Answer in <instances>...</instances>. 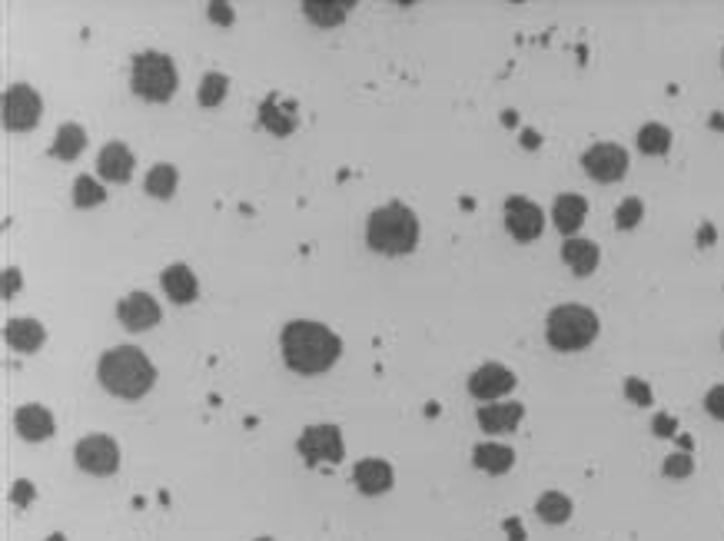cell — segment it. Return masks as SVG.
<instances>
[{"label": "cell", "mask_w": 724, "mask_h": 541, "mask_svg": "<svg viewBox=\"0 0 724 541\" xmlns=\"http://www.w3.org/2000/svg\"><path fill=\"white\" fill-rule=\"evenodd\" d=\"M283 359L286 366L299 376H319L329 372L343 356V339L323 322L313 319H293L283 329Z\"/></svg>", "instance_id": "obj_1"}, {"label": "cell", "mask_w": 724, "mask_h": 541, "mask_svg": "<svg viewBox=\"0 0 724 541\" xmlns=\"http://www.w3.org/2000/svg\"><path fill=\"white\" fill-rule=\"evenodd\" d=\"M97 379L110 395L137 402L153 389V382H157V366H153L150 356L143 349L117 346V349H110L100 356Z\"/></svg>", "instance_id": "obj_2"}, {"label": "cell", "mask_w": 724, "mask_h": 541, "mask_svg": "<svg viewBox=\"0 0 724 541\" xmlns=\"http://www.w3.org/2000/svg\"><path fill=\"white\" fill-rule=\"evenodd\" d=\"M366 243L382 256H406L419 246V216L406 203H386L369 216Z\"/></svg>", "instance_id": "obj_3"}, {"label": "cell", "mask_w": 724, "mask_h": 541, "mask_svg": "<svg viewBox=\"0 0 724 541\" xmlns=\"http://www.w3.org/2000/svg\"><path fill=\"white\" fill-rule=\"evenodd\" d=\"M545 339L558 352H582L598 339V316L588 306H555L545 319Z\"/></svg>", "instance_id": "obj_4"}, {"label": "cell", "mask_w": 724, "mask_h": 541, "mask_svg": "<svg viewBox=\"0 0 724 541\" xmlns=\"http://www.w3.org/2000/svg\"><path fill=\"white\" fill-rule=\"evenodd\" d=\"M130 87L137 97L150 100V103H167L173 100V93L180 87L177 77V64L160 54V50H147L133 60V74H130Z\"/></svg>", "instance_id": "obj_5"}, {"label": "cell", "mask_w": 724, "mask_h": 541, "mask_svg": "<svg viewBox=\"0 0 724 541\" xmlns=\"http://www.w3.org/2000/svg\"><path fill=\"white\" fill-rule=\"evenodd\" d=\"M299 455L306 459V465H339L346 455V445H343V432H339V425H309L303 429L296 442Z\"/></svg>", "instance_id": "obj_6"}, {"label": "cell", "mask_w": 724, "mask_h": 541, "mask_svg": "<svg viewBox=\"0 0 724 541\" xmlns=\"http://www.w3.org/2000/svg\"><path fill=\"white\" fill-rule=\"evenodd\" d=\"M40 113H44V100L34 87L27 83H14V87L4 90V127L7 130H34L40 123Z\"/></svg>", "instance_id": "obj_7"}, {"label": "cell", "mask_w": 724, "mask_h": 541, "mask_svg": "<svg viewBox=\"0 0 724 541\" xmlns=\"http://www.w3.org/2000/svg\"><path fill=\"white\" fill-rule=\"evenodd\" d=\"M74 462L87 475H113L120 468V445L110 435H84L74 449Z\"/></svg>", "instance_id": "obj_8"}, {"label": "cell", "mask_w": 724, "mask_h": 541, "mask_svg": "<svg viewBox=\"0 0 724 541\" xmlns=\"http://www.w3.org/2000/svg\"><path fill=\"white\" fill-rule=\"evenodd\" d=\"M628 150L618 143H595L592 150L582 153V170L598 183H618L628 173Z\"/></svg>", "instance_id": "obj_9"}, {"label": "cell", "mask_w": 724, "mask_h": 541, "mask_svg": "<svg viewBox=\"0 0 724 541\" xmlns=\"http://www.w3.org/2000/svg\"><path fill=\"white\" fill-rule=\"evenodd\" d=\"M505 230H509L519 243H532L545 230V213L539 203L525 200V196H509L505 200Z\"/></svg>", "instance_id": "obj_10"}, {"label": "cell", "mask_w": 724, "mask_h": 541, "mask_svg": "<svg viewBox=\"0 0 724 541\" xmlns=\"http://www.w3.org/2000/svg\"><path fill=\"white\" fill-rule=\"evenodd\" d=\"M515 389V372L499 366V362H485L482 369H475L469 376V395L472 399L485 402H499L502 395H509Z\"/></svg>", "instance_id": "obj_11"}, {"label": "cell", "mask_w": 724, "mask_h": 541, "mask_svg": "<svg viewBox=\"0 0 724 541\" xmlns=\"http://www.w3.org/2000/svg\"><path fill=\"white\" fill-rule=\"evenodd\" d=\"M117 316L130 332H147L163 319V309L150 293H130V296L120 299Z\"/></svg>", "instance_id": "obj_12"}, {"label": "cell", "mask_w": 724, "mask_h": 541, "mask_svg": "<svg viewBox=\"0 0 724 541\" xmlns=\"http://www.w3.org/2000/svg\"><path fill=\"white\" fill-rule=\"evenodd\" d=\"M14 429H17V435L24 442H47L50 435L57 432V422H54V415H50V409H44V405H37V402H30V405H20V409H17Z\"/></svg>", "instance_id": "obj_13"}, {"label": "cell", "mask_w": 724, "mask_h": 541, "mask_svg": "<svg viewBox=\"0 0 724 541\" xmlns=\"http://www.w3.org/2000/svg\"><path fill=\"white\" fill-rule=\"evenodd\" d=\"M475 419L489 435H502V432H515L525 419V405L519 402H485Z\"/></svg>", "instance_id": "obj_14"}, {"label": "cell", "mask_w": 724, "mask_h": 541, "mask_svg": "<svg viewBox=\"0 0 724 541\" xmlns=\"http://www.w3.org/2000/svg\"><path fill=\"white\" fill-rule=\"evenodd\" d=\"M133 166H137L133 163V153L127 143H120V140L107 143L97 156V173H100V180H107V183H127L133 176Z\"/></svg>", "instance_id": "obj_15"}, {"label": "cell", "mask_w": 724, "mask_h": 541, "mask_svg": "<svg viewBox=\"0 0 724 541\" xmlns=\"http://www.w3.org/2000/svg\"><path fill=\"white\" fill-rule=\"evenodd\" d=\"M260 123L273 137H289L299 123V107L296 100H279V97H266L260 107Z\"/></svg>", "instance_id": "obj_16"}, {"label": "cell", "mask_w": 724, "mask_h": 541, "mask_svg": "<svg viewBox=\"0 0 724 541\" xmlns=\"http://www.w3.org/2000/svg\"><path fill=\"white\" fill-rule=\"evenodd\" d=\"M353 478L362 495H386L392 482H396V472H392V465L386 459H362L356 465Z\"/></svg>", "instance_id": "obj_17"}, {"label": "cell", "mask_w": 724, "mask_h": 541, "mask_svg": "<svg viewBox=\"0 0 724 541\" xmlns=\"http://www.w3.org/2000/svg\"><path fill=\"white\" fill-rule=\"evenodd\" d=\"M585 216H588V200H585V196H578V193H562L555 200V206H552V223L565 236H575L578 230H582Z\"/></svg>", "instance_id": "obj_18"}, {"label": "cell", "mask_w": 724, "mask_h": 541, "mask_svg": "<svg viewBox=\"0 0 724 541\" xmlns=\"http://www.w3.org/2000/svg\"><path fill=\"white\" fill-rule=\"evenodd\" d=\"M562 259H565V266L572 269L575 276H592L598 269V259H602V253H598V246L592 243V239L568 236L565 246H562Z\"/></svg>", "instance_id": "obj_19"}, {"label": "cell", "mask_w": 724, "mask_h": 541, "mask_svg": "<svg viewBox=\"0 0 724 541\" xmlns=\"http://www.w3.org/2000/svg\"><path fill=\"white\" fill-rule=\"evenodd\" d=\"M160 283H163V289H167V296L173 299V303H180V306L193 303V299L200 296V283H196L193 269L183 266V263H173V266L163 269Z\"/></svg>", "instance_id": "obj_20"}, {"label": "cell", "mask_w": 724, "mask_h": 541, "mask_svg": "<svg viewBox=\"0 0 724 541\" xmlns=\"http://www.w3.org/2000/svg\"><path fill=\"white\" fill-rule=\"evenodd\" d=\"M4 339H7V346L17 352H37L47 342V329L40 326L37 319H7Z\"/></svg>", "instance_id": "obj_21"}, {"label": "cell", "mask_w": 724, "mask_h": 541, "mask_svg": "<svg viewBox=\"0 0 724 541\" xmlns=\"http://www.w3.org/2000/svg\"><path fill=\"white\" fill-rule=\"evenodd\" d=\"M472 465L479 468V472L505 475V472H509V468L515 465V452H512V445H502V442H482V445H475Z\"/></svg>", "instance_id": "obj_22"}, {"label": "cell", "mask_w": 724, "mask_h": 541, "mask_svg": "<svg viewBox=\"0 0 724 541\" xmlns=\"http://www.w3.org/2000/svg\"><path fill=\"white\" fill-rule=\"evenodd\" d=\"M353 0H303V14L313 20L316 27H339L349 17Z\"/></svg>", "instance_id": "obj_23"}, {"label": "cell", "mask_w": 724, "mask_h": 541, "mask_svg": "<svg viewBox=\"0 0 724 541\" xmlns=\"http://www.w3.org/2000/svg\"><path fill=\"white\" fill-rule=\"evenodd\" d=\"M84 147H87V133H84V127H80V123H64V127L57 130L54 147H50V153H54L57 160L70 163V160H77V156L84 153Z\"/></svg>", "instance_id": "obj_24"}, {"label": "cell", "mask_w": 724, "mask_h": 541, "mask_svg": "<svg viewBox=\"0 0 724 541\" xmlns=\"http://www.w3.org/2000/svg\"><path fill=\"white\" fill-rule=\"evenodd\" d=\"M177 183H180V173L173 163H157L153 170L147 173V193L157 196V200H170L173 193H177Z\"/></svg>", "instance_id": "obj_25"}, {"label": "cell", "mask_w": 724, "mask_h": 541, "mask_svg": "<svg viewBox=\"0 0 724 541\" xmlns=\"http://www.w3.org/2000/svg\"><path fill=\"white\" fill-rule=\"evenodd\" d=\"M535 512H539V518L548 525H565L568 518H572V498L562 492H545L539 502H535Z\"/></svg>", "instance_id": "obj_26"}, {"label": "cell", "mask_w": 724, "mask_h": 541, "mask_svg": "<svg viewBox=\"0 0 724 541\" xmlns=\"http://www.w3.org/2000/svg\"><path fill=\"white\" fill-rule=\"evenodd\" d=\"M638 150L648 156H665L671 150V130L665 123H645L638 130Z\"/></svg>", "instance_id": "obj_27"}, {"label": "cell", "mask_w": 724, "mask_h": 541, "mask_svg": "<svg viewBox=\"0 0 724 541\" xmlns=\"http://www.w3.org/2000/svg\"><path fill=\"white\" fill-rule=\"evenodd\" d=\"M226 90H230V77L226 74H206L200 83V103L203 107H220Z\"/></svg>", "instance_id": "obj_28"}, {"label": "cell", "mask_w": 724, "mask_h": 541, "mask_svg": "<svg viewBox=\"0 0 724 541\" xmlns=\"http://www.w3.org/2000/svg\"><path fill=\"white\" fill-rule=\"evenodd\" d=\"M103 200H107V193H103V186L93 180V176H80V180L74 183V203L80 206V210L100 206Z\"/></svg>", "instance_id": "obj_29"}, {"label": "cell", "mask_w": 724, "mask_h": 541, "mask_svg": "<svg viewBox=\"0 0 724 541\" xmlns=\"http://www.w3.org/2000/svg\"><path fill=\"white\" fill-rule=\"evenodd\" d=\"M641 216H645V203H641L638 196H628V200L615 210V226L618 230H635L641 223Z\"/></svg>", "instance_id": "obj_30"}, {"label": "cell", "mask_w": 724, "mask_h": 541, "mask_svg": "<svg viewBox=\"0 0 724 541\" xmlns=\"http://www.w3.org/2000/svg\"><path fill=\"white\" fill-rule=\"evenodd\" d=\"M668 478H688L691 472H695V459H691L688 452H675V455H668L665 459V468H661Z\"/></svg>", "instance_id": "obj_31"}, {"label": "cell", "mask_w": 724, "mask_h": 541, "mask_svg": "<svg viewBox=\"0 0 724 541\" xmlns=\"http://www.w3.org/2000/svg\"><path fill=\"white\" fill-rule=\"evenodd\" d=\"M625 395H628V399H632L635 405H641V409L655 402V395H651L648 382H641V379H635V376H632V379H625Z\"/></svg>", "instance_id": "obj_32"}, {"label": "cell", "mask_w": 724, "mask_h": 541, "mask_svg": "<svg viewBox=\"0 0 724 541\" xmlns=\"http://www.w3.org/2000/svg\"><path fill=\"white\" fill-rule=\"evenodd\" d=\"M651 432H655L658 439H675V432H678V422L671 419V415L658 412L655 419H651Z\"/></svg>", "instance_id": "obj_33"}, {"label": "cell", "mask_w": 724, "mask_h": 541, "mask_svg": "<svg viewBox=\"0 0 724 541\" xmlns=\"http://www.w3.org/2000/svg\"><path fill=\"white\" fill-rule=\"evenodd\" d=\"M705 409H708L711 419L724 422V386H715V389L705 395Z\"/></svg>", "instance_id": "obj_34"}, {"label": "cell", "mask_w": 724, "mask_h": 541, "mask_svg": "<svg viewBox=\"0 0 724 541\" xmlns=\"http://www.w3.org/2000/svg\"><path fill=\"white\" fill-rule=\"evenodd\" d=\"M10 498H14V505H17V508L30 505V502H34V485H30V482H24V478H20V482L14 485V492H10Z\"/></svg>", "instance_id": "obj_35"}, {"label": "cell", "mask_w": 724, "mask_h": 541, "mask_svg": "<svg viewBox=\"0 0 724 541\" xmlns=\"http://www.w3.org/2000/svg\"><path fill=\"white\" fill-rule=\"evenodd\" d=\"M210 20H213V24L230 27V24H233V7H230V4H220V0H216V4H210Z\"/></svg>", "instance_id": "obj_36"}, {"label": "cell", "mask_w": 724, "mask_h": 541, "mask_svg": "<svg viewBox=\"0 0 724 541\" xmlns=\"http://www.w3.org/2000/svg\"><path fill=\"white\" fill-rule=\"evenodd\" d=\"M20 289V269H4V299H10Z\"/></svg>", "instance_id": "obj_37"}, {"label": "cell", "mask_w": 724, "mask_h": 541, "mask_svg": "<svg viewBox=\"0 0 724 541\" xmlns=\"http://www.w3.org/2000/svg\"><path fill=\"white\" fill-rule=\"evenodd\" d=\"M539 143H542V137H539L535 130H525V133H522V147H525V150H535Z\"/></svg>", "instance_id": "obj_38"}, {"label": "cell", "mask_w": 724, "mask_h": 541, "mask_svg": "<svg viewBox=\"0 0 724 541\" xmlns=\"http://www.w3.org/2000/svg\"><path fill=\"white\" fill-rule=\"evenodd\" d=\"M711 239H715V230H711V226H705V230H701V243H711Z\"/></svg>", "instance_id": "obj_39"}, {"label": "cell", "mask_w": 724, "mask_h": 541, "mask_svg": "<svg viewBox=\"0 0 724 541\" xmlns=\"http://www.w3.org/2000/svg\"><path fill=\"white\" fill-rule=\"evenodd\" d=\"M256 541H273V538H256Z\"/></svg>", "instance_id": "obj_40"}, {"label": "cell", "mask_w": 724, "mask_h": 541, "mask_svg": "<svg viewBox=\"0 0 724 541\" xmlns=\"http://www.w3.org/2000/svg\"><path fill=\"white\" fill-rule=\"evenodd\" d=\"M721 60H724V54H721Z\"/></svg>", "instance_id": "obj_41"}]
</instances>
